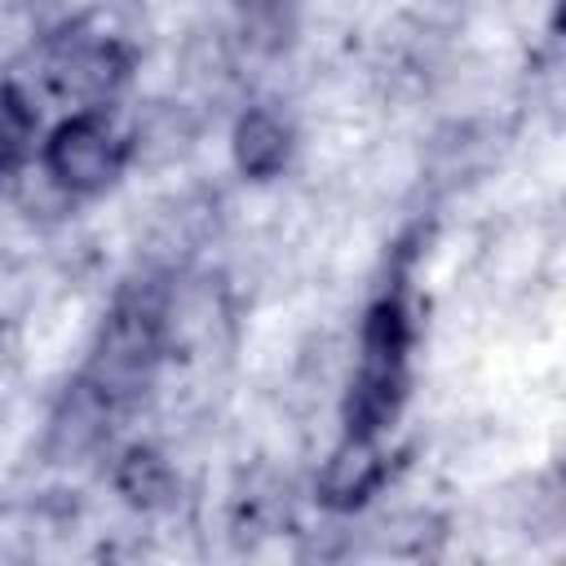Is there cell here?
<instances>
[{"label":"cell","mask_w":566,"mask_h":566,"mask_svg":"<svg viewBox=\"0 0 566 566\" xmlns=\"http://www.w3.org/2000/svg\"><path fill=\"white\" fill-rule=\"evenodd\" d=\"M407 345H411L407 310L398 296H385L367 314L363 367H358V380L349 394V433L376 438V429L398 411L402 385H407Z\"/></svg>","instance_id":"cell-1"},{"label":"cell","mask_w":566,"mask_h":566,"mask_svg":"<svg viewBox=\"0 0 566 566\" xmlns=\"http://www.w3.org/2000/svg\"><path fill=\"white\" fill-rule=\"evenodd\" d=\"M155 349H159L155 310H146V305H119L115 318H111L106 332H102L93 371H88L84 380H88L111 407H119V402H128V398L150 380Z\"/></svg>","instance_id":"cell-2"},{"label":"cell","mask_w":566,"mask_h":566,"mask_svg":"<svg viewBox=\"0 0 566 566\" xmlns=\"http://www.w3.org/2000/svg\"><path fill=\"white\" fill-rule=\"evenodd\" d=\"M44 164L66 190H102L119 172L124 146L115 142V133L106 128L102 115L84 111L53 128V137L44 146Z\"/></svg>","instance_id":"cell-3"},{"label":"cell","mask_w":566,"mask_h":566,"mask_svg":"<svg viewBox=\"0 0 566 566\" xmlns=\"http://www.w3.org/2000/svg\"><path fill=\"white\" fill-rule=\"evenodd\" d=\"M380 478H385V460H380L376 442L363 438V433H349L332 451V460H327V469L318 478V495L332 509H354L380 486Z\"/></svg>","instance_id":"cell-4"},{"label":"cell","mask_w":566,"mask_h":566,"mask_svg":"<svg viewBox=\"0 0 566 566\" xmlns=\"http://www.w3.org/2000/svg\"><path fill=\"white\" fill-rule=\"evenodd\" d=\"M53 80L62 93L80 97V102H102L119 80H124V53L115 44H88L66 53L53 66Z\"/></svg>","instance_id":"cell-5"},{"label":"cell","mask_w":566,"mask_h":566,"mask_svg":"<svg viewBox=\"0 0 566 566\" xmlns=\"http://www.w3.org/2000/svg\"><path fill=\"white\" fill-rule=\"evenodd\" d=\"M292 137L270 111H248L234 128V159L248 177H274L287 164Z\"/></svg>","instance_id":"cell-6"},{"label":"cell","mask_w":566,"mask_h":566,"mask_svg":"<svg viewBox=\"0 0 566 566\" xmlns=\"http://www.w3.org/2000/svg\"><path fill=\"white\" fill-rule=\"evenodd\" d=\"M115 486H119V495H128V504H137V509H164V504H172V495H177V478H172L168 460H164L159 451H150V447L124 451V460H119V469H115Z\"/></svg>","instance_id":"cell-7"},{"label":"cell","mask_w":566,"mask_h":566,"mask_svg":"<svg viewBox=\"0 0 566 566\" xmlns=\"http://www.w3.org/2000/svg\"><path fill=\"white\" fill-rule=\"evenodd\" d=\"M31 128H35V115L22 102V93L13 84H0V155L18 164L31 142Z\"/></svg>","instance_id":"cell-8"},{"label":"cell","mask_w":566,"mask_h":566,"mask_svg":"<svg viewBox=\"0 0 566 566\" xmlns=\"http://www.w3.org/2000/svg\"><path fill=\"white\" fill-rule=\"evenodd\" d=\"M4 172H13V159H4V155H0V181H4Z\"/></svg>","instance_id":"cell-9"}]
</instances>
